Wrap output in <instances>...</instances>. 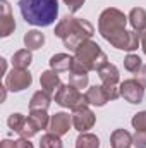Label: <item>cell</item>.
<instances>
[{
	"mask_svg": "<svg viewBox=\"0 0 146 148\" xmlns=\"http://www.w3.org/2000/svg\"><path fill=\"white\" fill-rule=\"evenodd\" d=\"M127 21H129L127 16L122 10H119L115 7H108L98 17V31L112 47H115L119 50L132 52L141 45V38H139L138 31L126 29Z\"/></svg>",
	"mask_w": 146,
	"mask_h": 148,
	"instance_id": "1",
	"label": "cell"
},
{
	"mask_svg": "<svg viewBox=\"0 0 146 148\" xmlns=\"http://www.w3.org/2000/svg\"><path fill=\"white\" fill-rule=\"evenodd\" d=\"M93 33H95V28L89 21L72 17V16H65L64 19H60V23L55 26V31H53L55 36H59L64 41V47L72 52L77 50V47L83 41L91 40Z\"/></svg>",
	"mask_w": 146,
	"mask_h": 148,
	"instance_id": "2",
	"label": "cell"
},
{
	"mask_svg": "<svg viewBox=\"0 0 146 148\" xmlns=\"http://www.w3.org/2000/svg\"><path fill=\"white\" fill-rule=\"evenodd\" d=\"M17 5L23 19L33 26H50L59 16L57 0H19Z\"/></svg>",
	"mask_w": 146,
	"mask_h": 148,
	"instance_id": "3",
	"label": "cell"
},
{
	"mask_svg": "<svg viewBox=\"0 0 146 148\" xmlns=\"http://www.w3.org/2000/svg\"><path fill=\"white\" fill-rule=\"evenodd\" d=\"M76 53V60L89 73V71H100L105 64H108V59H107V53L100 48V45L93 40H86L83 41L77 50L74 52Z\"/></svg>",
	"mask_w": 146,
	"mask_h": 148,
	"instance_id": "4",
	"label": "cell"
},
{
	"mask_svg": "<svg viewBox=\"0 0 146 148\" xmlns=\"http://www.w3.org/2000/svg\"><path fill=\"white\" fill-rule=\"evenodd\" d=\"M53 97H55V102L60 107H65V109H71V110H76V109H81V107L88 105L86 97L77 88H74L72 84H60V88L57 90V93Z\"/></svg>",
	"mask_w": 146,
	"mask_h": 148,
	"instance_id": "5",
	"label": "cell"
},
{
	"mask_svg": "<svg viewBox=\"0 0 146 148\" xmlns=\"http://www.w3.org/2000/svg\"><path fill=\"white\" fill-rule=\"evenodd\" d=\"M84 97H86L88 105L103 107L107 102L117 100L120 97V90H119V86H105V84H100V86H91L84 93Z\"/></svg>",
	"mask_w": 146,
	"mask_h": 148,
	"instance_id": "6",
	"label": "cell"
},
{
	"mask_svg": "<svg viewBox=\"0 0 146 148\" xmlns=\"http://www.w3.org/2000/svg\"><path fill=\"white\" fill-rule=\"evenodd\" d=\"M33 76L28 69H17L12 67V71L5 76V88L9 91H23L28 86H31Z\"/></svg>",
	"mask_w": 146,
	"mask_h": 148,
	"instance_id": "7",
	"label": "cell"
},
{
	"mask_svg": "<svg viewBox=\"0 0 146 148\" xmlns=\"http://www.w3.org/2000/svg\"><path fill=\"white\" fill-rule=\"evenodd\" d=\"M120 97L127 100L129 103H141L145 98V86L134 77V79H126L124 83L119 84Z\"/></svg>",
	"mask_w": 146,
	"mask_h": 148,
	"instance_id": "8",
	"label": "cell"
},
{
	"mask_svg": "<svg viewBox=\"0 0 146 148\" xmlns=\"http://www.w3.org/2000/svg\"><path fill=\"white\" fill-rule=\"evenodd\" d=\"M95 122H96V117H95L93 110L88 109V105L72 110V126L79 133H86L88 129H91L95 126Z\"/></svg>",
	"mask_w": 146,
	"mask_h": 148,
	"instance_id": "9",
	"label": "cell"
},
{
	"mask_svg": "<svg viewBox=\"0 0 146 148\" xmlns=\"http://www.w3.org/2000/svg\"><path fill=\"white\" fill-rule=\"evenodd\" d=\"M16 29V19L7 0H0V36L7 38Z\"/></svg>",
	"mask_w": 146,
	"mask_h": 148,
	"instance_id": "10",
	"label": "cell"
},
{
	"mask_svg": "<svg viewBox=\"0 0 146 148\" xmlns=\"http://www.w3.org/2000/svg\"><path fill=\"white\" fill-rule=\"evenodd\" d=\"M71 124H72V115H69L65 112H57L55 115H52L48 127H50V133H53L57 136H64L69 133Z\"/></svg>",
	"mask_w": 146,
	"mask_h": 148,
	"instance_id": "11",
	"label": "cell"
},
{
	"mask_svg": "<svg viewBox=\"0 0 146 148\" xmlns=\"http://www.w3.org/2000/svg\"><path fill=\"white\" fill-rule=\"evenodd\" d=\"M40 84H41L43 91H46V93H50V95H55L62 83H60V77H59L57 71L52 69V71L41 73V76H40Z\"/></svg>",
	"mask_w": 146,
	"mask_h": 148,
	"instance_id": "12",
	"label": "cell"
},
{
	"mask_svg": "<svg viewBox=\"0 0 146 148\" xmlns=\"http://www.w3.org/2000/svg\"><path fill=\"white\" fill-rule=\"evenodd\" d=\"M98 76H100V79H102V83L105 84V86H119V77H120V74H119V69L113 66V64H105L100 71H98Z\"/></svg>",
	"mask_w": 146,
	"mask_h": 148,
	"instance_id": "13",
	"label": "cell"
},
{
	"mask_svg": "<svg viewBox=\"0 0 146 148\" xmlns=\"http://www.w3.org/2000/svg\"><path fill=\"white\" fill-rule=\"evenodd\" d=\"M74 66V59L69 53H55L50 59V67L57 73H64V71H71Z\"/></svg>",
	"mask_w": 146,
	"mask_h": 148,
	"instance_id": "14",
	"label": "cell"
},
{
	"mask_svg": "<svg viewBox=\"0 0 146 148\" xmlns=\"http://www.w3.org/2000/svg\"><path fill=\"white\" fill-rule=\"evenodd\" d=\"M127 19H129V23H131V26H132L134 31L143 33L146 29V10L143 7H134V9H131Z\"/></svg>",
	"mask_w": 146,
	"mask_h": 148,
	"instance_id": "15",
	"label": "cell"
},
{
	"mask_svg": "<svg viewBox=\"0 0 146 148\" xmlns=\"http://www.w3.org/2000/svg\"><path fill=\"white\" fill-rule=\"evenodd\" d=\"M132 143V136L129 131L126 129H115L110 136V147L112 148H131Z\"/></svg>",
	"mask_w": 146,
	"mask_h": 148,
	"instance_id": "16",
	"label": "cell"
},
{
	"mask_svg": "<svg viewBox=\"0 0 146 148\" xmlns=\"http://www.w3.org/2000/svg\"><path fill=\"white\" fill-rule=\"evenodd\" d=\"M50 102H52V97L50 93L40 90L36 91L33 97H31V102H29V110H46L50 107Z\"/></svg>",
	"mask_w": 146,
	"mask_h": 148,
	"instance_id": "17",
	"label": "cell"
},
{
	"mask_svg": "<svg viewBox=\"0 0 146 148\" xmlns=\"http://www.w3.org/2000/svg\"><path fill=\"white\" fill-rule=\"evenodd\" d=\"M45 45V35L38 29H31L24 35V47L28 50H38Z\"/></svg>",
	"mask_w": 146,
	"mask_h": 148,
	"instance_id": "18",
	"label": "cell"
},
{
	"mask_svg": "<svg viewBox=\"0 0 146 148\" xmlns=\"http://www.w3.org/2000/svg\"><path fill=\"white\" fill-rule=\"evenodd\" d=\"M31 60H33L31 50H28V48L17 50V52L12 55V67H17V69H28L29 64H31Z\"/></svg>",
	"mask_w": 146,
	"mask_h": 148,
	"instance_id": "19",
	"label": "cell"
},
{
	"mask_svg": "<svg viewBox=\"0 0 146 148\" xmlns=\"http://www.w3.org/2000/svg\"><path fill=\"white\" fill-rule=\"evenodd\" d=\"M76 148H100V140L96 134L81 133L76 140Z\"/></svg>",
	"mask_w": 146,
	"mask_h": 148,
	"instance_id": "20",
	"label": "cell"
},
{
	"mask_svg": "<svg viewBox=\"0 0 146 148\" xmlns=\"http://www.w3.org/2000/svg\"><path fill=\"white\" fill-rule=\"evenodd\" d=\"M28 119L35 124V127H36L38 131H41L46 126H50V119L46 115V110H31L29 115H28Z\"/></svg>",
	"mask_w": 146,
	"mask_h": 148,
	"instance_id": "21",
	"label": "cell"
},
{
	"mask_svg": "<svg viewBox=\"0 0 146 148\" xmlns=\"http://www.w3.org/2000/svg\"><path fill=\"white\" fill-rule=\"evenodd\" d=\"M40 148H64V147H62L60 136H57V134H53V133H46V134L41 136Z\"/></svg>",
	"mask_w": 146,
	"mask_h": 148,
	"instance_id": "22",
	"label": "cell"
},
{
	"mask_svg": "<svg viewBox=\"0 0 146 148\" xmlns=\"http://www.w3.org/2000/svg\"><path fill=\"white\" fill-rule=\"evenodd\" d=\"M124 67H126L129 73L138 74L139 71H141V67H143V62H141V59H139L138 55H134V53H129V55L124 59Z\"/></svg>",
	"mask_w": 146,
	"mask_h": 148,
	"instance_id": "23",
	"label": "cell"
},
{
	"mask_svg": "<svg viewBox=\"0 0 146 148\" xmlns=\"http://www.w3.org/2000/svg\"><path fill=\"white\" fill-rule=\"evenodd\" d=\"M7 124H9V127H10L14 133L19 134V133L23 131L24 124H26V117H24L23 114H10L9 119H7Z\"/></svg>",
	"mask_w": 146,
	"mask_h": 148,
	"instance_id": "24",
	"label": "cell"
},
{
	"mask_svg": "<svg viewBox=\"0 0 146 148\" xmlns=\"http://www.w3.org/2000/svg\"><path fill=\"white\" fill-rule=\"evenodd\" d=\"M88 73H71L69 74V84H72L74 88L81 90V88H86L88 86Z\"/></svg>",
	"mask_w": 146,
	"mask_h": 148,
	"instance_id": "25",
	"label": "cell"
},
{
	"mask_svg": "<svg viewBox=\"0 0 146 148\" xmlns=\"http://www.w3.org/2000/svg\"><path fill=\"white\" fill-rule=\"evenodd\" d=\"M131 124H132V127H134L136 131H146V110L138 112V114L132 117Z\"/></svg>",
	"mask_w": 146,
	"mask_h": 148,
	"instance_id": "26",
	"label": "cell"
},
{
	"mask_svg": "<svg viewBox=\"0 0 146 148\" xmlns=\"http://www.w3.org/2000/svg\"><path fill=\"white\" fill-rule=\"evenodd\" d=\"M132 143L136 148H146V131H136V134L132 136Z\"/></svg>",
	"mask_w": 146,
	"mask_h": 148,
	"instance_id": "27",
	"label": "cell"
},
{
	"mask_svg": "<svg viewBox=\"0 0 146 148\" xmlns=\"http://www.w3.org/2000/svg\"><path fill=\"white\" fill-rule=\"evenodd\" d=\"M65 2V5H67V9H69V12H77L81 7H83V3H84V0H64Z\"/></svg>",
	"mask_w": 146,
	"mask_h": 148,
	"instance_id": "28",
	"label": "cell"
},
{
	"mask_svg": "<svg viewBox=\"0 0 146 148\" xmlns=\"http://www.w3.org/2000/svg\"><path fill=\"white\" fill-rule=\"evenodd\" d=\"M16 148H35V147H33V143H29L28 138H19V140H16Z\"/></svg>",
	"mask_w": 146,
	"mask_h": 148,
	"instance_id": "29",
	"label": "cell"
},
{
	"mask_svg": "<svg viewBox=\"0 0 146 148\" xmlns=\"http://www.w3.org/2000/svg\"><path fill=\"white\" fill-rule=\"evenodd\" d=\"M136 79H138V81H139V83L146 88V66H143V67H141V71L136 74Z\"/></svg>",
	"mask_w": 146,
	"mask_h": 148,
	"instance_id": "30",
	"label": "cell"
},
{
	"mask_svg": "<svg viewBox=\"0 0 146 148\" xmlns=\"http://www.w3.org/2000/svg\"><path fill=\"white\" fill-rule=\"evenodd\" d=\"M0 148H16V141H12V140H3V141L0 143Z\"/></svg>",
	"mask_w": 146,
	"mask_h": 148,
	"instance_id": "31",
	"label": "cell"
},
{
	"mask_svg": "<svg viewBox=\"0 0 146 148\" xmlns=\"http://www.w3.org/2000/svg\"><path fill=\"white\" fill-rule=\"evenodd\" d=\"M139 38H141V48H143V52H145V55H146V29L143 33H139Z\"/></svg>",
	"mask_w": 146,
	"mask_h": 148,
	"instance_id": "32",
	"label": "cell"
},
{
	"mask_svg": "<svg viewBox=\"0 0 146 148\" xmlns=\"http://www.w3.org/2000/svg\"><path fill=\"white\" fill-rule=\"evenodd\" d=\"M0 64H2V74H7V60L0 59Z\"/></svg>",
	"mask_w": 146,
	"mask_h": 148,
	"instance_id": "33",
	"label": "cell"
}]
</instances>
